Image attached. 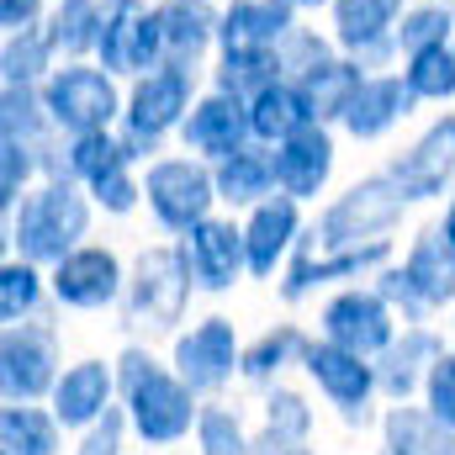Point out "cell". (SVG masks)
<instances>
[{
  "mask_svg": "<svg viewBox=\"0 0 455 455\" xmlns=\"http://www.w3.org/2000/svg\"><path fill=\"white\" fill-rule=\"evenodd\" d=\"M360 80H365V75H360V64H355L349 53H344V59H323L318 69H307L302 85H307V96H313V107H318V122H339Z\"/></svg>",
  "mask_w": 455,
  "mask_h": 455,
  "instance_id": "8d00e7d4",
  "label": "cell"
},
{
  "mask_svg": "<svg viewBox=\"0 0 455 455\" xmlns=\"http://www.w3.org/2000/svg\"><path fill=\"white\" fill-rule=\"evenodd\" d=\"M413 107V91H408V80L403 75H365L360 85H355V96H349V107H344V132L349 138H381V132H392L403 116Z\"/></svg>",
  "mask_w": 455,
  "mask_h": 455,
  "instance_id": "7402d4cb",
  "label": "cell"
},
{
  "mask_svg": "<svg viewBox=\"0 0 455 455\" xmlns=\"http://www.w3.org/2000/svg\"><path fill=\"white\" fill-rule=\"evenodd\" d=\"M116 397L127 408V424L143 445H175L196 429V387L180 371H164L148 349H122L116 360Z\"/></svg>",
  "mask_w": 455,
  "mask_h": 455,
  "instance_id": "6da1fadb",
  "label": "cell"
},
{
  "mask_svg": "<svg viewBox=\"0 0 455 455\" xmlns=\"http://www.w3.org/2000/svg\"><path fill=\"white\" fill-rule=\"evenodd\" d=\"M48 127H53V116L43 107V85H5V101H0V132L5 138L37 143Z\"/></svg>",
  "mask_w": 455,
  "mask_h": 455,
  "instance_id": "f35d334b",
  "label": "cell"
},
{
  "mask_svg": "<svg viewBox=\"0 0 455 455\" xmlns=\"http://www.w3.org/2000/svg\"><path fill=\"white\" fill-rule=\"evenodd\" d=\"M175 371L196 387V392H223L233 371H243V349L228 318H202L191 334L175 339Z\"/></svg>",
  "mask_w": 455,
  "mask_h": 455,
  "instance_id": "5bb4252c",
  "label": "cell"
},
{
  "mask_svg": "<svg viewBox=\"0 0 455 455\" xmlns=\"http://www.w3.org/2000/svg\"><path fill=\"white\" fill-rule=\"evenodd\" d=\"M302 238V212L297 196H270L259 207H249L243 223V249H249V275H275V265L291 254V243Z\"/></svg>",
  "mask_w": 455,
  "mask_h": 455,
  "instance_id": "ffe728a7",
  "label": "cell"
},
{
  "mask_svg": "<svg viewBox=\"0 0 455 455\" xmlns=\"http://www.w3.org/2000/svg\"><path fill=\"white\" fill-rule=\"evenodd\" d=\"M281 48H223L218 59V91H233V96H254L265 91L270 80H281Z\"/></svg>",
  "mask_w": 455,
  "mask_h": 455,
  "instance_id": "836d02e7",
  "label": "cell"
},
{
  "mask_svg": "<svg viewBox=\"0 0 455 455\" xmlns=\"http://www.w3.org/2000/svg\"><path fill=\"white\" fill-rule=\"evenodd\" d=\"M318 122V107H313V96H307V85L302 80H291V75H281V80H270L265 91H254L249 96V127H254V143H281V138H291V132H302V127H313Z\"/></svg>",
  "mask_w": 455,
  "mask_h": 455,
  "instance_id": "603a6c76",
  "label": "cell"
},
{
  "mask_svg": "<svg viewBox=\"0 0 455 455\" xmlns=\"http://www.w3.org/2000/svg\"><path fill=\"white\" fill-rule=\"evenodd\" d=\"M403 80H408L413 101H451L455 96V48L451 43L413 48L408 64H403Z\"/></svg>",
  "mask_w": 455,
  "mask_h": 455,
  "instance_id": "d590c367",
  "label": "cell"
},
{
  "mask_svg": "<svg viewBox=\"0 0 455 455\" xmlns=\"http://www.w3.org/2000/svg\"><path fill=\"white\" fill-rule=\"evenodd\" d=\"M307 334L302 329H291V323H281V329H265L259 339L243 349V376L249 381H275L286 365H302V355H307Z\"/></svg>",
  "mask_w": 455,
  "mask_h": 455,
  "instance_id": "e575fe53",
  "label": "cell"
},
{
  "mask_svg": "<svg viewBox=\"0 0 455 455\" xmlns=\"http://www.w3.org/2000/svg\"><path fill=\"white\" fill-rule=\"evenodd\" d=\"M424 408L455 435V355H440L429 381H424Z\"/></svg>",
  "mask_w": 455,
  "mask_h": 455,
  "instance_id": "bcb514c9",
  "label": "cell"
},
{
  "mask_svg": "<svg viewBox=\"0 0 455 455\" xmlns=\"http://www.w3.org/2000/svg\"><path fill=\"white\" fill-rule=\"evenodd\" d=\"M32 175H37V143L5 138V143H0V212H5V218L21 207Z\"/></svg>",
  "mask_w": 455,
  "mask_h": 455,
  "instance_id": "b9f144b4",
  "label": "cell"
},
{
  "mask_svg": "<svg viewBox=\"0 0 455 455\" xmlns=\"http://www.w3.org/2000/svg\"><path fill=\"white\" fill-rule=\"evenodd\" d=\"M451 5L440 0V5H413V11H403V21H397V48L403 53H413V48H429V43H445L451 37Z\"/></svg>",
  "mask_w": 455,
  "mask_h": 455,
  "instance_id": "7bdbcfd3",
  "label": "cell"
},
{
  "mask_svg": "<svg viewBox=\"0 0 455 455\" xmlns=\"http://www.w3.org/2000/svg\"><path fill=\"white\" fill-rule=\"evenodd\" d=\"M196 445L202 455H259V445L243 435V419L223 408V403H212V408H202V419H196Z\"/></svg>",
  "mask_w": 455,
  "mask_h": 455,
  "instance_id": "60d3db41",
  "label": "cell"
},
{
  "mask_svg": "<svg viewBox=\"0 0 455 455\" xmlns=\"http://www.w3.org/2000/svg\"><path fill=\"white\" fill-rule=\"evenodd\" d=\"M53 37L37 32V27H21V32H5V85H43L59 64H53Z\"/></svg>",
  "mask_w": 455,
  "mask_h": 455,
  "instance_id": "74e56055",
  "label": "cell"
},
{
  "mask_svg": "<svg viewBox=\"0 0 455 455\" xmlns=\"http://www.w3.org/2000/svg\"><path fill=\"white\" fill-rule=\"evenodd\" d=\"M127 291V275H122V259L101 243H80L69 249L59 265H53V297L64 307H80V313H96V307H112Z\"/></svg>",
  "mask_w": 455,
  "mask_h": 455,
  "instance_id": "7c38bea8",
  "label": "cell"
},
{
  "mask_svg": "<svg viewBox=\"0 0 455 455\" xmlns=\"http://www.w3.org/2000/svg\"><path fill=\"white\" fill-rule=\"evenodd\" d=\"M132 159H127V148H122V132H80V138H69V148H64V175L69 180H80V186H101L107 175L116 170H127Z\"/></svg>",
  "mask_w": 455,
  "mask_h": 455,
  "instance_id": "4dcf8cb0",
  "label": "cell"
},
{
  "mask_svg": "<svg viewBox=\"0 0 455 455\" xmlns=\"http://www.w3.org/2000/svg\"><path fill=\"white\" fill-rule=\"evenodd\" d=\"M154 11H159V27H164V53L186 59V64H196L207 53V43L218 37V27H223V16L207 0H164Z\"/></svg>",
  "mask_w": 455,
  "mask_h": 455,
  "instance_id": "f1b7e54d",
  "label": "cell"
},
{
  "mask_svg": "<svg viewBox=\"0 0 455 455\" xmlns=\"http://www.w3.org/2000/svg\"><path fill=\"white\" fill-rule=\"evenodd\" d=\"M132 424H127V408H112L101 424H91L85 429V445H80V455H122V435H127Z\"/></svg>",
  "mask_w": 455,
  "mask_h": 455,
  "instance_id": "c3c4849f",
  "label": "cell"
},
{
  "mask_svg": "<svg viewBox=\"0 0 455 455\" xmlns=\"http://www.w3.org/2000/svg\"><path fill=\"white\" fill-rule=\"evenodd\" d=\"M297 11H313V5H334V0H291Z\"/></svg>",
  "mask_w": 455,
  "mask_h": 455,
  "instance_id": "816d5d0a",
  "label": "cell"
},
{
  "mask_svg": "<svg viewBox=\"0 0 455 455\" xmlns=\"http://www.w3.org/2000/svg\"><path fill=\"white\" fill-rule=\"evenodd\" d=\"M101 27H107V5L101 0H59V11L48 16V37L64 53H96L101 48Z\"/></svg>",
  "mask_w": 455,
  "mask_h": 455,
  "instance_id": "d6a6232c",
  "label": "cell"
},
{
  "mask_svg": "<svg viewBox=\"0 0 455 455\" xmlns=\"http://www.w3.org/2000/svg\"><path fill=\"white\" fill-rule=\"evenodd\" d=\"M403 270L413 275V286L424 291V302H429V307L455 302V238L445 233V223L424 228V233L413 238V249H408Z\"/></svg>",
  "mask_w": 455,
  "mask_h": 455,
  "instance_id": "4316f807",
  "label": "cell"
},
{
  "mask_svg": "<svg viewBox=\"0 0 455 455\" xmlns=\"http://www.w3.org/2000/svg\"><path fill=\"white\" fill-rule=\"evenodd\" d=\"M191 265L180 249H143L138 254V270L127 275V291H122V318L127 329L138 334H170L191 302Z\"/></svg>",
  "mask_w": 455,
  "mask_h": 455,
  "instance_id": "277c9868",
  "label": "cell"
},
{
  "mask_svg": "<svg viewBox=\"0 0 455 455\" xmlns=\"http://www.w3.org/2000/svg\"><path fill=\"white\" fill-rule=\"evenodd\" d=\"M143 202L170 233H191L196 223L212 218L218 196V175L207 170V159H154L143 175Z\"/></svg>",
  "mask_w": 455,
  "mask_h": 455,
  "instance_id": "52a82bcc",
  "label": "cell"
},
{
  "mask_svg": "<svg viewBox=\"0 0 455 455\" xmlns=\"http://www.w3.org/2000/svg\"><path fill=\"white\" fill-rule=\"evenodd\" d=\"M403 11H408L403 0H334V43L360 69H376L397 48Z\"/></svg>",
  "mask_w": 455,
  "mask_h": 455,
  "instance_id": "4fadbf2b",
  "label": "cell"
},
{
  "mask_svg": "<svg viewBox=\"0 0 455 455\" xmlns=\"http://www.w3.org/2000/svg\"><path fill=\"white\" fill-rule=\"evenodd\" d=\"M302 371H307V376L318 381V392L339 408L344 424H365V419H371V397L381 392L371 355L344 349V344H334V339H313L307 355H302Z\"/></svg>",
  "mask_w": 455,
  "mask_h": 455,
  "instance_id": "9c48e42d",
  "label": "cell"
},
{
  "mask_svg": "<svg viewBox=\"0 0 455 455\" xmlns=\"http://www.w3.org/2000/svg\"><path fill=\"white\" fill-rule=\"evenodd\" d=\"M376 265H387V238H381V243H360V249H323V254H313V243L302 238V254L291 259V270H286V281H281V297H286V302H302L313 286L349 281V275L376 270Z\"/></svg>",
  "mask_w": 455,
  "mask_h": 455,
  "instance_id": "44dd1931",
  "label": "cell"
},
{
  "mask_svg": "<svg viewBox=\"0 0 455 455\" xmlns=\"http://www.w3.org/2000/svg\"><path fill=\"white\" fill-rule=\"evenodd\" d=\"M91 228V202L80 196V180L69 175H48L37 191L21 196V207L11 212V243L21 259L32 265H59L69 249H80Z\"/></svg>",
  "mask_w": 455,
  "mask_h": 455,
  "instance_id": "7a4b0ae2",
  "label": "cell"
},
{
  "mask_svg": "<svg viewBox=\"0 0 455 455\" xmlns=\"http://www.w3.org/2000/svg\"><path fill=\"white\" fill-rule=\"evenodd\" d=\"M91 196H96V207H107V212H132L138 207V196H143V180H132L127 170H116V175H107L101 186H91Z\"/></svg>",
  "mask_w": 455,
  "mask_h": 455,
  "instance_id": "7dc6e473",
  "label": "cell"
},
{
  "mask_svg": "<svg viewBox=\"0 0 455 455\" xmlns=\"http://www.w3.org/2000/svg\"><path fill=\"white\" fill-rule=\"evenodd\" d=\"M297 27V5L291 0H233L223 11V48H281L286 32Z\"/></svg>",
  "mask_w": 455,
  "mask_h": 455,
  "instance_id": "d4e9b609",
  "label": "cell"
},
{
  "mask_svg": "<svg viewBox=\"0 0 455 455\" xmlns=\"http://www.w3.org/2000/svg\"><path fill=\"white\" fill-rule=\"evenodd\" d=\"M451 48H455V43H451Z\"/></svg>",
  "mask_w": 455,
  "mask_h": 455,
  "instance_id": "11a10c76",
  "label": "cell"
},
{
  "mask_svg": "<svg viewBox=\"0 0 455 455\" xmlns=\"http://www.w3.org/2000/svg\"><path fill=\"white\" fill-rule=\"evenodd\" d=\"M323 339L344 344V349H360V355H381L387 344L397 339L392 302H387L381 291L349 286V291H339V297L323 307Z\"/></svg>",
  "mask_w": 455,
  "mask_h": 455,
  "instance_id": "9a60e30c",
  "label": "cell"
},
{
  "mask_svg": "<svg viewBox=\"0 0 455 455\" xmlns=\"http://www.w3.org/2000/svg\"><path fill=\"white\" fill-rule=\"evenodd\" d=\"M101 64L112 75H148L159 69L164 53V27L159 11H148L143 0H107V27H101Z\"/></svg>",
  "mask_w": 455,
  "mask_h": 455,
  "instance_id": "30bf717a",
  "label": "cell"
},
{
  "mask_svg": "<svg viewBox=\"0 0 455 455\" xmlns=\"http://www.w3.org/2000/svg\"><path fill=\"white\" fill-rule=\"evenodd\" d=\"M43 307V275L32 259H5L0 265V318L5 323H27Z\"/></svg>",
  "mask_w": 455,
  "mask_h": 455,
  "instance_id": "ab89813d",
  "label": "cell"
},
{
  "mask_svg": "<svg viewBox=\"0 0 455 455\" xmlns=\"http://www.w3.org/2000/svg\"><path fill=\"white\" fill-rule=\"evenodd\" d=\"M112 397H116V365L107 360H80L59 376L53 387V413L64 429H91L112 413Z\"/></svg>",
  "mask_w": 455,
  "mask_h": 455,
  "instance_id": "d6986e66",
  "label": "cell"
},
{
  "mask_svg": "<svg viewBox=\"0 0 455 455\" xmlns=\"http://www.w3.org/2000/svg\"><path fill=\"white\" fill-rule=\"evenodd\" d=\"M440 355H445V349H440V339H435L429 329H403V339H392L376 355V381H381V392L397 397V403H408V397L429 381V371H435Z\"/></svg>",
  "mask_w": 455,
  "mask_h": 455,
  "instance_id": "cb8c5ba5",
  "label": "cell"
},
{
  "mask_svg": "<svg viewBox=\"0 0 455 455\" xmlns=\"http://www.w3.org/2000/svg\"><path fill=\"white\" fill-rule=\"evenodd\" d=\"M329 175H334V138H329L323 122H313V127L275 143V186H281V196L318 202Z\"/></svg>",
  "mask_w": 455,
  "mask_h": 455,
  "instance_id": "ac0fdd59",
  "label": "cell"
},
{
  "mask_svg": "<svg viewBox=\"0 0 455 455\" xmlns=\"http://www.w3.org/2000/svg\"><path fill=\"white\" fill-rule=\"evenodd\" d=\"M376 291L392 302V313H403L408 323H419V318H429L435 307L424 302V291L413 286V275L403 270V265H392V270H381V281H376Z\"/></svg>",
  "mask_w": 455,
  "mask_h": 455,
  "instance_id": "f6af8a7d",
  "label": "cell"
},
{
  "mask_svg": "<svg viewBox=\"0 0 455 455\" xmlns=\"http://www.w3.org/2000/svg\"><path fill=\"white\" fill-rule=\"evenodd\" d=\"M323 59H334V53H329V43H323L318 32H307V27H291V32H286V43H281V69H286L291 80H302V75L318 69Z\"/></svg>",
  "mask_w": 455,
  "mask_h": 455,
  "instance_id": "ee69618b",
  "label": "cell"
},
{
  "mask_svg": "<svg viewBox=\"0 0 455 455\" xmlns=\"http://www.w3.org/2000/svg\"><path fill=\"white\" fill-rule=\"evenodd\" d=\"M451 329H455V323H451Z\"/></svg>",
  "mask_w": 455,
  "mask_h": 455,
  "instance_id": "9f6ffc18",
  "label": "cell"
},
{
  "mask_svg": "<svg viewBox=\"0 0 455 455\" xmlns=\"http://www.w3.org/2000/svg\"><path fill=\"white\" fill-rule=\"evenodd\" d=\"M180 254L196 275L202 291H228L243 270H249V249H243V228H233L228 218H207L180 238Z\"/></svg>",
  "mask_w": 455,
  "mask_h": 455,
  "instance_id": "e0dca14e",
  "label": "cell"
},
{
  "mask_svg": "<svg viewBox=\"0 0 455 455\" xmlns=\"http://www.w3.org/2000/svg\"><path fill=\"white\" fill-rule=\"evenodd\" d=\"M445 5H455V0H445Z\"/></svg>",
  "mask_w": 455,
  "mask_h": 455,
  "instance_id": "db71d44e",
  "label": "cell"
},
{
  "mask_svg": "<svg viewBox=\"0 0 455 455\" xmlns=\"http://www.w3.org/2000/svg\"><path fill=\"white\" fill-rule=\"evenodd\" d=\"M445 233L455 238V196H451V207H445Z\"/></svg>",
  "mask_w": 455,
  "mask_h": 455,
  "instance_id": "f907efd6",
  "label": "cell"
},
{
  "mask_svg": "<svg viewBox=\"0 0 455 455\" xmlns=\"http://www.w3.org/2000/svg\"><path fill=\"white\" fill-rule=\"evenodd\" d=\"M180 138H186V148L196 154V159H228V154H238L249 138H254V127H249V101L243 96H233V91H212V96H202L191 116L180 122Z\"/></svg>",
  "mask_w": 455,
  "mask_h": 455,
  "instance_id": "2e32d148",
  "label": "cell"
},
{
  "mask_svg": "<svg viewBox=\"0 0 455 455\" xmlns=\"http://www.w3.org/2000/svg\"><path fill=\"white\" fill-rule=\"evenodd\" d=\"M43 107L53 116V127H64L69 138L107 132L127 112V101L116 91V75L107 64H85V59H69L43 80Z\"/></svg>",
  "mask_w": 455,
  "mask_h": 455,
  "instance_id": "8992f818",
  "label": "cell"
},
{
  "mask_svg": "<svg viewBox=\"0 0 455 455\" xmlns=\"http://www.w3.org/2000/svg\"><path fill=\"white\" fill-rule=\"evenodd\" d=\"M37 16H43V0H0V27L5 32L37 27Z\"/></svg>",
  "mask_w": 455,
  "mask_h": 455,
  "instance_id": "681fc988",
  "label": "cell"
},
{
  "mask_svg": "<svg viewBox=\"0 0 455 455\" xmlns=\"http://www.w3.org/2000/svg\"><path fill=\"white\" fill-rule=\"evenodd\" d=\"M59 413H43L32 403H11L0 413V455H59Z\"/></svg>",
  "mask_w": 455,
  "mask_h": 455,
  "instance_id": "f546056e",
  "label": "cell"
},
{
  "mask_svg": "<svg viewBox=\"0 0 455 455\" xmlns=\"http://www.w3.org/2000/svg\"><path fill=\"white\" fill-rule=\"evenodd\" d=\"M307 435H313V408H307V397H302V392H291V387H275V392L265 397V435H259V455L297 451V445H307Z\"/></svg>",
  "mask_w": 455,
  "mask_h": 455,
  "instance_id": "1f68e13d",
  "label": "cell"
},
{
  "mask_svg": "<svg viewBox=\"0 0 455 455\" xmlns=\"http://www.w3.org/2000/svg\"><path fill=\"white\" fill-rule=\"evenodd\" d=\"M381 455H455V435L429 408L397 403L381 419Z\"/></svg>",
  "mask_w": 455,
  "mask_h": 455,
  "instance_id": "83f0119b",
  "label": "cell"
},
{
  "mask_svg": "<svg viewBox=\"0 0 455 455\" xmlns=\"http://www.w3.org/2000/svg\"><path fill=\"white\" fill-rule=\"evenodd\" d=\"M212 175H218V196L228 207H259L281 191L275 186V148H265V143H243L238 154L212 164Z\"/></svg>",
  "mask_w": 455,
  "mask_h": 455,
  "instance_id": "484cf974",
  "label": "cell"
},
{
  "mask_svg": "<svg viewBox=\"0 0 455 455\" xmlns=\"http://www.w3.org/2000/svg\"><path fill=\"white\" fill-rule=\"evenodd\" d=\"M403 207H408L403 186H397L392 175H371V180L349 186L344 196H334V202L323 207V218L313 223L307 238H313L318 249H360V243H381L392 228L403 223Z\"/></svg>",
  "mask_w": 455,
  "mask_h": 455,
  "instance_id": "5b68a950",
  "label": "cell"
},
{
  "mask_svg": "<svg viewBox=\"0 0 455 455\" xmlns=\"http://www.w3.org/2000/svg\"><path fill=\"white\" fill-rule=\"evenodd\" d=\"M387 175L403 186L408 202H440V196H451L455 191V116L429 122L413 138V148L392 159Z\"/></svg>",
  "mask_w": 455,
  "mask_h": 455,
  "instance_id": "8fae6325",
  "label": "cell"
},
{
  "mask_svg": "<svg viewBox=\"0 0 455 455\" xmlns=\"http://www.w3.org/2000/svg\"><path fill=\"white\" fill-rule=\"evenodd\" d=\"M275 455H313V451H307V445H297V451H275Z\"/></svg>",
  "mask_w": 455,
  "mask_h": 455,
  "instance_id": "f5cc1de1",
  "label": "cell"
},
{
  "mask_svg": "<svg viewBox=\"0 0 455 455\" xmlns=\"http://www.w3.org/2000/svg\"><path fill=\"white\" fill-rule=\"evenodd\" d=\"M59 376L64 371H59V334H53V323H43V318L5 323V339H0V392H5V403L53 397Z\"/></svg>",
  "mask_w": 455,
  "mask_h": 455,
  "instance_id": "ba28073f",
  "label": "cell"
},
{
  "mask_svg": "<svg viewBox=\"0 0 455 455\" xmlns=\"http://www.w3.org/2000/svg\"><path fill=\"white\" fill-rule=\"evenodd\" d=\"M191 80H196V64L186 59H164L159 69L138 75L132 96H127V112H122V148L127 159H148L159 154V138L175 132L186 116H191Z\"/></svg>",
  "mask_w": 455,
  "mask_h": 455,
  "instance_id": "3957f363",
  "label": "cell"
}]
</instances>
